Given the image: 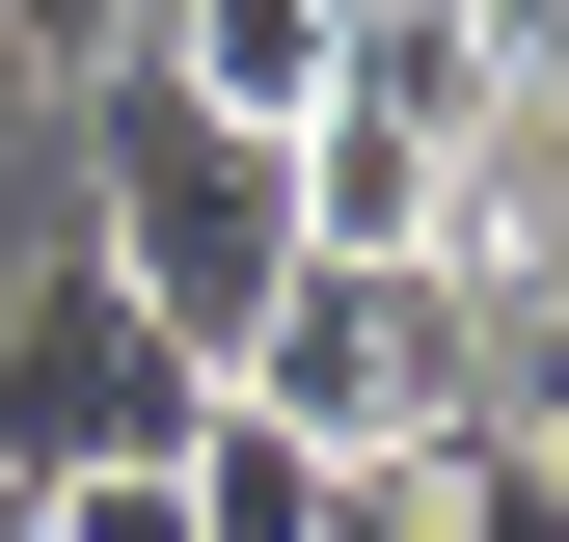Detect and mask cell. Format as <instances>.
Returning a JSON list of instances; mask_svg holds the SVG:
<instances>
[{
	"label": "cell",
	"mask_w": 569,
	"mask_h": 542,
	"mask_svg": "<svg viewBox=\"0 0 569 542\" xmlns=\"http://www.w3.org/2000/svg\"><path fill=\"white\" fill-rule=\"evenodd\" d=\"M542 461H569V406H542Z\"/></svg>",
	"instance_id": "cell-10"
},
{
	"label": "cell",
	"mask_w": 569,
	"mask_h": 542,
	"mask_svg": "<svg viewBox=\"0 0 569 542\" xmlns=\"http://www.w3.org/2000/svg\"><path fill=\"white\" fill-rule=\"evenodd\" d=\"M0 109H28V82H0Z\"/></svg>",
	"instance_id": "cell-11"
},
{
	"label": "cell",
	"mask_w": 569,
	"mask_h": 542,
	"mask_svg": "<svg viewBox=\"0 0 569 542\" xmlns=\"http://www.w3.org/2000/svg\"><path fill=\"white\" fill-rule=\"evenodd\" d=\"M82 54H136V0H0V82H82Z\"/></svg>",
	"instance_id": "cell-8"
},
{
	"label": "cell",
	"mask_w": 569,
	"mask_h": 542,
	"mask_svg": "<svg viewBox=\"0 0 569 542\" xmlns=\"http://www.w3.org/2000/svg\"><path fill=\"white\" fill-rule=\"evenodd\" d=\"M435 542H569V461H542V406H461V434H435Z\"/></svg>",
	"instance_id": "cell-6"
},
{
	"label": "cell",
	"mask_w": 569,
	"mask_h": 542,
	"mask_svg": "<svg viewBox=\"0 0 569 542\" xmlns=\"http://www.w3.org/2000/svg\"><path fill=\"white\" fill-rule=\"evenodd\" d=\"M0 542H28V489H0Z\"/></svg>",
	"instance_id": "cell-9"
},
{
	"label": "cell",
	"mask_w": 569,
	"mask_h": 542,
	"mask_svg": "<svg viewBox=\"0 0 569 542\" xmlns=\"http://www.w3.org/2000/svg\"><path fill=\"white\" fill-rule=\"evenodd\" d=\"M218 380L271 406V434H326V461L461 434V406H516V271H488V244H299Z\"/></svg>",
	"instance_id": "cell-1"
},
{
	"label": "cell",
	"mask_w": 569,
	"mask_h": 542,
	"mask_svg": "<svg viewBox=\"0 0 569 542\" xmlns=\"http://www.w3.org/2000/svg\"><path fill=\"white\" fill-rule=\"evenodd\" d=\"M82 244L190 325V353H244V299L299 271V136L218 109L190 54H82Z\"/></svg>",
	"instance_id": "cell-2"
},
{
	"label": "cell",
	"mask_w": 569,
	"mask_h": 542,
	"mask_svg": "<svg viewBox=\"0 0 569 542\" xmlns=\"http://www.w3.org/2000/svg\"><path fill=\"white\" fill-rule=\"evenodd\" d=\"M190 406H218V353H190V325L136 299L109 244L0 271V489H82V461H190Z\"/></svg>",
	"instance_id": "cell-3"
},
{
	"label": "cell",
	"mask_w": 569,
	"mask_h": 542,
	"mask_svg": "<svg viewBox=\"0 0 569 542\" xmlns=\"http://www.w3.org/2000/svg\"><path fill=\"white\" fill-rule=\"evenodd\" d=\"M28 542H218V515H190V461H82V489H28Z\"/></svg>",
	"instance_id": "cell-7"
},
{
	"label": "cell",
	"mask_w": 569,
	"mask_h": 542,
	"mask_svg": "<svg viewBox=\"0 0 569 542\" xmlns=\"http://www.w3.org/2000/svg\"><path fill=\"white\" fill-rule=\"evenodd\" d=\"M461 190H488L461 136H407V109H352V82L299 109V244H461Z\"/></svg>",
	"instance_id": "cell-4"
},
{
	"label": "cell",
	"mask_w": 569,
	"mask_h": 542,
	"mask_svg": "<svg viewBox=\"0 0 569 542\" xmlns=\"http://www.w3.org/2000/svg\"><path fill=\"white\" fill-rule=\"evenodd\" d=\"M190 515H218V542H326V434H271V406L218 380V406H190Z\"/></svg>",
	"instance_id": "cell-5"
}]
</instances>
